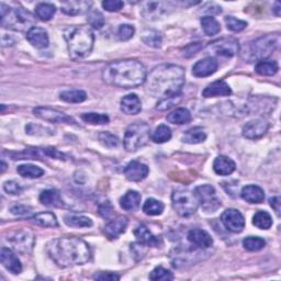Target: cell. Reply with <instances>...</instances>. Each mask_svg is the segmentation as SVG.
I'll return each mask as SVG.
<instances>
[{
	"label": "cell",
	"instance_id": "obj_1",
	"mask_svg": "<svg viewBox=\"0 0 281 281\" xmlns=\"http://www.w3.org/2000/svg\"><path fill=\"white\" fill-rule=\"evenodd\" d=\"M144 84H146V91L159 99L179 96L184 85V70L174 64L156 66Z\"/></svg>",
	"mask_w": 281,
	"mask_h": 281
},
{
	"label": "cell",
	"instance_id": "obj_2",
	"mask_svg": "<svg viewBox=\"0 0 281 281\" xmlns=\"http://www.w3.org/2000/svg\"><path fill=\"white\" fill-rule=\"evenodd\" d=\"M50 257L59 267H72L84 265L91 258L89 245L79 237L65 236L53 239L47 245Z\"/></svg>",
	"mask_w": 281,
	"mask_h": 281
},
{
	"label": "cell",
	"instance_id": "obj_3",
	"mask_svg": "<svg viewBox=\"0 0 281 281\" xmlns=\"http://www.w3.org/2000/svg\"><path fill=\"white\" fill-rule=\"evenodd\" d=\"M146 68L138 59H121L109 63L102 71V79L114 87L130 89L145 83Z\"/></svg>",
	"mask_w": 281,
	"mask_h": 281
},
{
	"label": "cell",
	"instance_id": "obj_4",
	"mask_svg": "<svg viewBox=\"0 0 281 281\" xmlns=\"http://www.w3.org/2000/svg\"><path fill=\"white\" fill-rule=\"evenodd\" d=\"M65 40L71 57L79 59L86 57L92 51L95 36L89 26H73L65 32Z\"/></svg>",
	"mask_w": 281,
	"mask_h": 281
},
{
	"label": "cell",
	"instance_id": "obj_5",
	"mask_svg": "<svg viewBox=\"0 0 281 281\" xmlns=\"http://www.w3.org/2000/svg\"><path fill=\"white\" fill-rule=\"evenodd\" d=\"M2 26L20 32H28L36 24V18L28 10L22 8H11L2 4Z\"/></svg>",
	"mask_w": 281,
	"mask_h": 281
},
{
	"label": "cell",
	"instance_id": "obj_6",
	"mask_svg": "<svg viewBox=\"0 0 281 281\" xmlns=\"http://www.w3.org/2000/svg\"><path fill=\"white\" fill-rule=\"evenodd\" d=\"M279 43V34H267L260 37L249 43L247 52L244 54V58L249 61L265 60L277 50Z\"/></svg>",
	"mask_w": 281,
	"mask_h": 281
},
{
	"label": "cell",
	"instance_id": "obj_7",
	"mask_svg": "<svg viewBox=\"0 0 281 281\" xmlns=\"http://www.w3.org/2000/svg\"><path fill=\"white\" fill-rule=\"evenodd\" d=\"M150 128L145 122H135L126 130L123 144L128 152H136L148 143Z\"/></svg>",
	"mask_w": 281,
	"mask_h": 281
},
{
	"label": "cell",
	"instance_id": "obj_8",
	"mask_svg": "<svg viewBox=\"0 0 281 281\" xmlns=\"http://www.w3.org/2000/svg\"><path fill=\"white\" fill-rule=\"evenodd\" d=\"M173 207L178 214L183 217H188L196 213L199 201L197 196L189 189H176L171 196Z\"/></svg>",
	"mask_w": 281,
	"mask_h": 281
},
{
	"label": "cell",
	"instance_id": "obj_9",
	"mask_svg": "<svg viewBox=\"0 0 281 281\" xmlns=\"http://www.w3.org/2000/svg\"><path fill=\"white\" fill-rule=\"evenodd\" d=\"M195 194L199 201V204L201 208L210 213V212H215L218 208L221 207L220 199L216 197V193L214 187L211 184H202L196 188Z\"/></svg>",
	"mask_w": 281,
	"mask_h": 281
},
{
	"label": "cell",
	"instance_id": "obj_10",
	"mask_svg": "<svg viewBox=\"0 0 281 281\" xmlns=\"http://www.w3.org/2000/svg\"><path fill=\"white\" fill-rule=\"evenodd\" d=\"M208 49L215 55L233 57L239 52V43L234 38H222L209 43Z\"/></svg>",
	"mask_w": 281,
	"mask_h": 281
},
{
	"label": "cell",
	"instance_id": "obj_11",
	"mask_svg": "<svg viewBox=\"0 0 281 281\" xmlns=\"http://www.w3.org/2000/svg\"><path fill=\"white\" fill-rule=\"evenodd\" d=\"M33 113L39 119L51 123H67V124L76 123L72 116L50 107H37L33 109Z\"/></svg>",
	"mask_w": 281,
	"mask_h": 281
},
{
	"label": "cell",
	"instance_id": "obj_12",
	"mask_svg": "<svg viewBox=\"0 0 281 281\" xmlns=\"http://www.w3.org/2000/svg\"><path fill=\"white\" fill-rule=\"evenodd\" d=\"M141 15L146 20H156L165 16L173 8V4L166 2H145L142 3Z\"/></svg>",
	"mask_w": 281,
	"mask_h": 281
},
{
	"label": "cell",
	"instance_id": "obj_13",
	"mask_svg": "<svg viewBox=\"0 0 281 281\" xmlns=\"http://www.w3.org/2000/svg\"><path fill=\"white\" fill-rule=\"evenodd\" d=\"M8 242L19 253H30L34 245V235L29 230H21L8 237Z\"/></svg>",
	"mask_w": 281,
	"mask_h": 281
},
{
	"label": "cell",
	"instance_id": "obj_14",
	"mask_svg": "<svg viewBox=\"0 0 281 281\" xmlns=\"http://www.w3.org/2000/svg\"><path fill=\"white\" fill-rule=\"evenodd\" d=\"M223 225L232 233H241L245 228V218L236 209L225 210L221 215Z\"/></svg>",
	"mask_w": 281,
	"mask_h": 281
},
{
	"label": "cell",
	"instance_id": "obj_15",
	"mask_svg": "<svg viewBox=\"0 0 281 281\" xmlns=\"http://www.w3.org/2000/svg\"><path fill=\"white\" fill-rule=\"evenodd\" d=\"M269 123L264 119H256L246 123L243 128V136L248 140L262 138L268 131Z\"/></svg>",
	"mask_w": 281,
	"mask_h": 281
},
{
	"label": "cell",
	"instance_id": "obj_16",
	"mask_svg": "<svg viewBox=\"0 0 281 281\" xmlns=\"http://www.w3.org/2000/svg\"><path fill=\"white\" fill-rule=\"evenodd\" d=\"M148 167L139 161H132L130 162L126 169H124V175L127 179L130 181H141L145 179L148 175Z\"/></svg>",
	"mask_w": 281,
	"mask_h": 281
},
{
	"label": "cell",
	"instance_id": "obj_17",
	"mask_svg": "<svg viewBox=\"0 0 281 281\" xmlns=\"http://www.w3.org/2000/svg\"><path fill=\"white\" fill-rule=\"evenodd\" d=\"M0 260L7 270L18 275L22 271V264L17 255L10 248L3 247L0 252Z\"/></svg>",
	"mask_w": 281,
	"mask_h": 281
},
{
	"label": "cell",
	"instance_id": "obj_18",
	"mask_svg": "<svg viewBox=\"0 0 281 281\" xmlns=\"http://www.w3.org/2000/svg\"><path fill=\"white\" fill-rule=\"evenodd\" d=\"M217 61L213 57H205L197 61L193 67V74L196 77H208L217 70Z\"/></svg>",
	"mask_w": 281,
	"mask_h": 281
},
{
	"label": "cell",
	"instance_id": "obj_19",
	"mask_svg": "<svg viewBox=\"0 0 281 281\" xmlns=\"http://www.w3.org/2000/svg\"><path fill=\"white\" fill-rule=\"evenodd\" d=\"M129 220L127 216H119L114 218V220L108 222L105 225L104 232L109 239H115L126 232Z\"/></svg>",
	"mask_w": 281,
	"mask_h": 281
},
{
	"label": "cell",
	"instance_id": "obj_20",
	"mask_svg": "<svg viewBox=\"0 0 281 281\" xmlns=\"http://www.w3.org/2000/svg\"><path fill=\"white\" fill-rule=\"evenodd\" d=\"M188 241L196 245L199 248H209L213 245V238L211 237L208 232L201 229L190 230L188 233Z\"/></svg>",
	"mask_w": 281,
	"mask_h": 281
},
{
	"label": "cell",
	"instance_id": "obj_21",
	"mask_svg": "<svg viewBox=\"0 0 281 281\" xmlns=\"http://www.w3.org/2000/svg\"><path fill=\"white\" fill-rule=\"evenodd\" d=\"M26 40L29 41L30 44L37 49H45L49 46V34L47 32L39 26H34L30 31L26 32Z\"/></svg>",
	"mask_w": 281,
	"mask_h": 281
},
{
	"label": "cell",
	"instance_id": "obj_22",
	"mask_svg": "<svg viewBox=\"0 0 281 281\" xmlns=\"http://www.w3.org/2000/svg\"><path fill=\"white\" fill-rule=\"evenodd\" d=\"M92 3L85 0H74V2H64L60 5V9L65 15L78 16L89 11Z\"/></svg>",
	"mask_w": 281,
	"mask_h": 281
},
{
	"label": "cell",
	"instance_id": "obj_23",
	"mask_svg": "<svg viewBox=\"0 0 281 281\" xmlns=\"http://www.w3.org/2000/svg\"><path fill=\"white\" fill-rule=\"evenodd\" d=\"M232 93V89L223 80H217L208 85L202 91V96L204 98H213L220 97V96H230Z\"/></svg>",
	"mask_w": 281,
	"mask_h": 281
},
{
	"label": "cell",
	"instance_id": "obj_24",
	"mask_svg": "<svg viewBox=\"0 0 281 281\" xmlns=\"http://www.w3.org/2000/svg\"><path fill=\"white\" fill-rule=\"evenodd\" d=\"M121 110L123 113L134 115L141 112L142 104L140 98L135 93L127 95L121 99Z\"/></svg>",
	"mask_w": 281,
	"mask_h": 281
},
{
	"label": "cell",
	"instance_id": "obj_25",
	"mask_svg": "<svg viewBox=\"0 0 281 281\" xmlns=\"http://www.w3.org/2000/svg\"><path fill=\"white\" fill-rule=\"evenodd\" d=\"M241 196L245 201L258 204L264 201L265 191L256 184H248V186H245L242 189Z\"/></svg>",
	"mask_w": 281,
	"mask_h": 281
},
{
	"label": "cell",
	"instance_id": "obj_26",
	"mask_svg": "<svg viewBox=\"0 0 281 281\" xmlns=\"http://www.w3.org/2000/svg\"><path fill=\"white\" fill-rule=\"evenodd\" d=\"M134 235L138 241L145 246H157L159 245V238H157L152 232L148 230L146 225L139 224L134 230Z\"/></svg>",
	"mask_w": 281,
	"mask_h": 281
},
{
	"label": "cell",
	"instance_id": "obj_27",
	"mask_svg": "<svg viewBox=\"0 0 281 281\" xmlns=\"http://www.w3.org/2000/svg\"><path fill=\"white\" fill-rule=\"evenodd\" d=\"M236 165L231 159L226 156H217L213 163V170L220 176H229L235 170Z\"/></svg>",
	"mask_w": 281,
	"mask_h": 281
},
{
	"label": "cell",
	"instance_id": "obj_28",
	"mask_svg": "<svg viewBox=\"0 0 281 281\" xmlns=\"http://www.w3.org/2000/svg\"><path fill=\"white\" fill-rule=\"evenodd\" d=\"M141 195L135 190H129L128 193L120 199V205L126 211H135L138 210L141 204Z\"/></svg>",
	"mask_w": 281,
	"mask_h": 281
},
{
	"label": "cell",
	"instance_id": "obj_29",
	"mask_svg": "<svg viewBox=\"0 0 281 281\" xmlns=\"http://www.w3.org/2000/svg\"><path fill=\"white\" fill-rule=\"evenodd\" d=\"M39 199H40V202L46 205V207H54V208L64 207L63 199H61L60 195L56 190H53V189L44 190L41 193Z\"/></svg>",
	"mask_w": 281,
	"mask_h": 281
},
{
	"label": "cell",
	"instance_id": "obj_30",
	"mask_svg": "<svg viewBox=\"0 0 281 281\" xmlns=\"http://www.w3.org/2000/svg\"><path fill=\"white\" fill-rule=\"evenodd\" d=\"M33 222L42 228H56L58 225L55 214L52 212H41L32 216Z\"/></svg>",
	"mask_w": 281,
	"mask_h": 281
},
{
	"label": "cell",
	"instance_id": "obj_31",
	"mask_svg": "<svg viewBox=\"0 0 281 281\" xmlns=\"http://www.w3.org/2000/svg\"><path fill=\"white\" fill-rule=\"evenodd\" d=\"M207 139V133L200 127H196L188 130V131L183 134L182 142L187 144H199L202 143Z\"/></svg>",
	"mask_w": 281,
	"mask_h": 281
},
{
	"label": "cell",
	"instance_id": "obj_32",
	"mask_svg": "<svg viewBox=\"0 0 281 281\" xmlns=\"http://www.w3.org/2000/svg\"><path fill=\"white\" fill-rule=\"evenodd\" d=\"M191 120V113L186 108H178L167 115V121L173 124H184Z\"/></svg>",
	"mask_w": 281,
	"mask_h": 281
},
{
	"label": "cell",
	"instance_id": "obj_33",
	"mask_svg": "<svg viewBox=\"0 0 281 281\" xmlns=\"http://www.w3.org/2000/svg\"><path fill=\"white\" fill-rule=\"evenodd\" d=\"M279 70L277 61L275 60H260L255 66V71L262 76H273Z\"/></svg>",
	"mask_w": 281,
	"mask_h": 281
},
{
	"label": "cell",
	"instance_id": "obj_34",
	"mask_svg": "<svg viewBox=\"0 0 281 281\" xmlns=\"http://www.w3.org/2000/svg\"><path fill=\"white\" fill-rule=\"evenodd\" d=\"M64 221L68 226L72 228H90L92 226V220L84 215H77V214H67L64 217Z\"/></svg>",
	"mask_w": 281,
	"mask_h": 281
},
{
	"label": "cell",
	"instance_id": "obj_35",
	"mask_svg": "<svg viewBox=\"0 0 281 281\" xmlns=\"http://www.w3.org/2000/svg\"><path fill=\"white\" fill-rule=\"evenodd\" d=\"M59 98L68 104H80L87 99V95L80 89H74V90L63 91L59 95Z\"/></svg>",
	"mask_w": 281,
	"mask_h": 281
},
{
	"label": "cell",
	"instance_id": "obj_36",
	"mask_svg": "<svg viewBox=\"0 0 281 281\" xmlns=\"http://www.w3.org/2000/svg\"><path fill=\"white\" fill-rule=\"evenodd\" d=\"M164 203L160 200H156V199L149 198L147 200L144 202L143 204V212L147 215L150 216H156V215H161L164 211Z\"/></svg>",
	"mask_w": 281,
	"mask_h": 281
},
{
	"label": "cell",
	"instance_id": "obj_37",
	"mask_svg": "<svg viewBox=\"0 0 281 281\" xmlns=\"http://www.w3.org/2000/svg\"><path fill=\"white\" fill-rule=\"evenodd\" d=\"M56 8L53 4L49 3H42L39 4L36 8V15L39 19L42 20V21H49L55 15Z\"/></svg>",
	"mask_w": 281,
	"mask_h": 281
},
{
	"label": "cell",
	"instance_id": "obj_38",
	"mask_svg": "<svg viewBox=\"0 0 281 281\" xmlns=\"http://www.w3.org/2000/svg\"><path fill=\"white\" fill-rule=\"evenodd\" d=\"M253 224L260 230H269L272 225V218L268 212L258 211L253 216Z\"/></svg>",
	"mask_w": 281,
	"mask_h": 281
},
{
	"label": "cell",
	"instance_id": "obj_39",
	"mask_svg": "<svg viewBox=\"0 0 281 281\" xmlns=\"http://www.w3.org/2000/svg\"><path fill=\"white\" fill-rule=\"evenodd\" d=\"M18 174L24 178H40L44 175V170L36 165L31 164H25V165H20L17 168Z\"/></svg>",
	"mask_w": 281,
	"mask_h": 281
},
{
	"label": "cell",
	"instance_id": "obj_40",
	"mask_svg": "<svg viewBox=\"0 0 281 281\" xmlns=\"http://www.w3.org/2000/svg\"><path fill=\"white\" fill-rule=\"evenodd\" d=\"M201 26L207 36H215L218 32L221 31V25L212 16H207L201 18Z\"/></svg>",
	"mask_w": 281,
	"mask_h": 281
},
{
	"label": "cell",
	"instance_id": "obj_41",
	"mask_svg": "<svg viewBox=\"0 0 281 281\" xmlns=\"http://www.w3.org/2000/svg\"><path fill=\"white\" fill-rule=\"evenodd\" d=\"M142 41L146 45L154 47V49H159L162 45L163 39L161 33L155 30H145L142 34Z\"/></svg>",
	"mask_w": 281,
	"mask_h": 281
},
{
	"label": "cell",
	"instance_id": "obj_42",
	"mask_svg": "<svg viewBox=\"0 0 281 281\" xmlns=\"http://www.w3.org/2000/svg\"><path fill=\"white\" fill-rule=\"evenodd\" d=\"M265 239L258 236H248L244 238L243 241L244 248L247 249L248 252H258L260 249H263L265 247Z\"/></svg>",
	"mask_w": 281,
	"mask_h": 281
},
{
	"label": "cell",
	"instance_id": "obj_43",
	"mask_svg": "<svg viewBox=\"0 0 281 281\" xmlns=\"http://www.w3.org/2000/svg\"><path fill=\"white\" fill-rule=\"evenodd\" d=\"M170 139H171V130L165 124H162L159 128H156L154 133L152 134V140L155 143H159V144L168 142Z\"/></svg>",
	"mask_w": 281,
	"mask_h": 281
},
{
	"label": "cell",
	"instance_id": "obj_44",
	"mask_svg": "<svg viewBox=\"0 0 281 281\" xmlns=\"http://www.w3.org/2000/svg\"><path fill=\"white\" fill-rule=\"evenodd\" d=\"M87 22L89 25L91 26V28L99 30L105 25L106 20H105L104 15H102L100 11L92 10V11H89V13H88Z\"/></svg>",
	"mask_w": 281,
	"mask_h": 281
},
{
	"label": "cell",
	"instance_id": "obj_45",
	"mask_svg": "<svg viewBox=\"0 0 281 281\" xmlns=\"http://www.w3.org/2000/svg\"><path fill=\"white\" fill-rule=\"evenodd\" d=\"M81 119H83L85 122L90 123V124H107L109 123V116L107 114H102V113H84L81 114Z\"/></svg>",
	"mask_w": 281,
	"mask_h": 281
},
{
	"label": "cell",
	"instance_id": "obj_46",
	"mask_svg": "<svg viewBox=\"0 0 281 281\" xmlns=\"http://www.w3.org/2000/svg\"><path fill=\"white\" fill-rule=\"evenodd\" d=\"M149 279L154 281H169L174 279V275L169 270L164 268V267L159 266L150 272Z\"/></svg>",
	"mask_w": 281,
	"mask_h": 281
},
{
	"label": "cell",
	"instance_id": "obj_47",
	"mask_svg": "<svg viewBox=\"0 0 281 281\" xmlns=\"http://www.w3.org/2000/svg\"><path fill=\"white\" fill-rule=\"evenodd\" d=\"M180 100H181V95L174 96V97H167V98L160 99L156 105V109L160 111H166V110H168V109L173 108L174 106L179 104Z\"/></svg>",
	"mask_w": 281,
	"mask_h": 281
},
{
	"label": "cell",
	"instance_id": "obj_48",
	"mask_svg": "<svg viewBox=\"0 0 281 281\" xmlns=\"http://www.w3.org/2000/svg\"><path fill=\"white\" fill-rule=\"evenodd\" d=\"M225 24L228 26V29L233 32H241L247 26V22L243 21V20L236 19L235 17H226Z\"/></svg>",
	"mask_w": 281,
	"mask_h": 281
},
{
	"label": "cell",
	"instance_id": "obj_49",
	"mask_svg": "<svg viewBox=\"0 0 281 281\" xmlns=\"http://www.w3.org/2000/svg\"><path fill=\"white\" fill-rule=\"evenodd\" d=\"M99 141L102 145L109 148H113L119 145V139L110 132H101L99 134Z\"/></svg>",
	"mask_w": 281,
	"mask_h": 281
},
{
	"label": "cell",
	"instance_id": "obj_50",
	"mask_svg": "<svg viewBox=\"0 0 281 281\" xmlns=\"http://www.w3.org/2000/svg\"><path fill=\"white\" fill-rule=\"evenodd\" d=\"M135 33L134 26L131 24H121L118 30V38L121 41H128L132 39Z\"/></svg>",
	"mask_w": 281,
	"mask_h": 281
},
{
	"label": "cell",
	"instance_id": "obj_51",
	"mask_svg": "<svg viewBox=\"0 0 281 281\" xmlns=\"http://www.w3.org/2000/svg\"><path fill=\"white\" fill-rule=\"evenodd\" d=\"M102 7L109 12H116L124 7V3L121 2V0H106V2L102 3Z\"/></svg>",
	"mask_w": 281,
	"mask_h": 281
},
{
	"label": "cell",
	"instance_id": "obj_52",
	"mask_svg": "<svg viewBox=\"0 0 281 281\" xmlns=\"http://www.w3.org/2000/svg\"><path fill=\"white\" fill-rule=\"evenodd\" d=\"M4 190L6 191L7 194L16 196V195H20V193L22 191V188L20 184L16 181H6L4 184Z\"/></svg>",
	"mask_w": 281,
	"mask_h": 281
},
{
	"label": "cell",
	"instance_id": "obj_53",
	"mask_svg": "<svg viewBox=\"0 0 281 281\" xmlns=\"http://www.w3.org/2000/svg\"><path fill=\"white\" fill-rule=\"evenodd\" d=\"M11 213L17 216H23V217H30L32 215V210L29 207H25V205H15L11 209Z\"/></svg>",
	"mask_w": 281,
	"mask_h": 281
},
{
	"label": "cell",
	"instance_id": "obj_54",
	"mask_svg": "<svg viewBox=\"0 0 281 281\" xmlns=\"http://www.w3.org/2000/svg\"><path fill=\"white\" fill-rule=\"evenodd\" d=\"M201 44L200 43H191L189 44L186 49H184L182 52L183 54V56H186V57H191V56H195L196 54L201 50Z\"/></svg>",
	"mask_w": 281,
	"mask_h": 281
},
{
	"label": "cell",
	"instance_id": "obj_55",
	"mask_svg": "<svg viewBox=\"0 0 281 281\" xmlns=\"http://www.w3.org/2000/svg\"><path fill=\"white\" fill-rule=\"evenodd\" d=\"M93 279L101 280V281H105V280L114 281V280H119L120 276L115 275V273H113V272H98L93 276Z\"/></svg>",
	"mask_w": 281,
	"mask_h": 281
},
{
	"label": "cell",
	"instance_id": "obj_56",
	"mask_svg": "<svg viewBox=\"0 0 281 281\" xmlns=\"http://www.w3.org/2000/svg\"><path fill=\"white\" fill-rule=\"evenodd\" d=\"M99 213L102 217H105V218L110 217L113 213V208H112L111 203L109 201H107L104 204H101L100 208H99Z\"/></svg>",
	"mask_w": 281,
	"mask_h": 281
},
{
	"label": "cell",
	"instance_id": "obj_57",
	"mask_svg": "<svg viewBox=\"0 0 281 281\" xmlns=\"http://www.w3.org/2000/svg\"><path fill=\"white\" fill-rule=\"evenodd\" d=\"M269 203L271 205V208L275 210V212L277 213V215H280V204H281V200L279 197H273L269 199Z\"/></svg>",
	"mask_w": 281,
	"mask_h": 281
},
{
	"label": "cell",
	"instance_id": "obj_58",
	"mask_svg": "<svg viewBox=\"0 0 281 281\" xmlns=\"http://www.w3.org/2000/svg\"><path fill=\"white\" fill-rule=\"evenodd\" d=\"M273 11H275V15L277 16V17H279L280 16V4H276V7H275V8H273L272 9Z\"/></svg>",
	"mask_w": 281,
	"mask_h": 281
},
{
	"label": "cell",
	"instance_id": "obj_59",
	"mask_svg": "<svg viewBox=\"0 0 281 281\" xmlns=\"http://www.w3.org/2000/svg\"><path fill=\"white\" fill-rule=\"evenodd\" d=\"M5 170H6V164H5V162L3 161V162H2V173H4Z\"/></svg>",
	"mask_w": 281,
	"mask_h": 281
}]
</instances>
